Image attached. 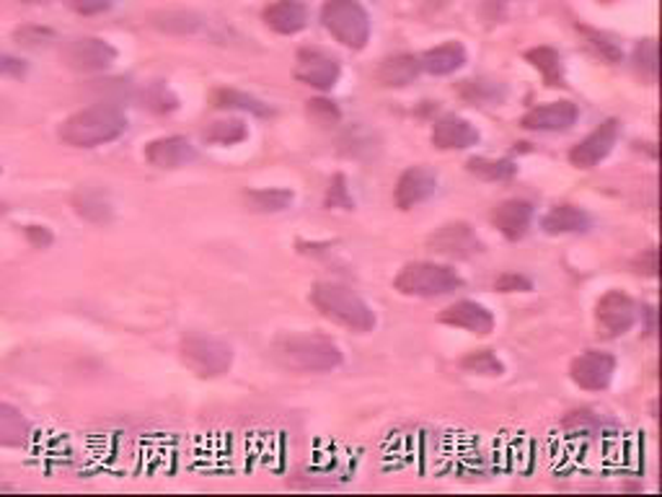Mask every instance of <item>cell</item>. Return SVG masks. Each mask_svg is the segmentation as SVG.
<instances>
[{
	"mask_svg": "<svg viewBox=\"0 0 662 497\" xmlns=\"http://www.w3.org/2000/svg\"><path fill=\"white\" fill-rule=\"evenodd\" d=\"M495 290H500V293H525V290H534V283H530L528 277L515 275V272H504L502 277H497Z\"/></svg>",
	"mask_w": 662,
	"mask_h": 497,
	"instance_id": "ab89813d",
	"label": "cell"
},
{
	"mask_svg": "<svg viewBox=\"0 0 662 497\" xmlns=\"http://www.w3.org/2000/svg\"><path fill=\"white\" fill-rule=\"evenodd\" d=\"M534 221V206L528 200H504L491 210V223L508 241H517L528 234Z\"/></svg>",
	"mask_w": 662,
	"mask_h": 497,
	"instance_id": "ac0fdd59",
	"label": "cell"
},
{
	"mask_svg": "<svg viewBox=\"0 0 662 497\" xmlns=\"http://www.w3.org/2000/svg\"><path fill=\"white\" fill-rule=\"evenodd\" d=\"M435 189H438V174L429 172L425 166H414L399 176L394 200L401 210H412L429 200L435 195Z\"/></svg>",
	"mask_w": 662,
	"mask_h": 497,
	"instance_id": "5bb4252c",
	"label": "cell"
},
{
	"mask_svg": "<svg viewBox=\"0 0 662 497\" xmlns=\"http://www.w3.org/2000/svg\"><path fill=\"white\" fill-rule=\"evenodd\" d=\"M67 9L80 13V16H99L112 9L114 0H63Z\"/></svg>",
	"mask_w": 662,
	"mask_h": 497,
	"instance_id": "74e56055",
	"label": "cell"
},
{
	"mask_svg": "<svg viewBox=\"0 0 662 497\" xmlns=\"http://www.w3.org/2000/svg\"><path fill=\"white\" fill-rule=\"evenodd\" d=\"M22 3H29V5H39V3H50V0H22Z\"/></svg>",
	"mask_w": 662,
	"mask_h": 497,
	"instance_id": "ee69618b",
	"label": "cell"
},
{
	"mask_svg": "<svg viewBox=\"0 0 662 497\" xmlns=\"http://www.w3.org/2000/svg\"><path fill=\"white\" fill-rule=\"evenodd\" d=\"M32 440V422L24 418L22 410L0 401V446L22 448Z\"/></svg>",
	"mask_w": 662,
	"mask_h": 497,
	"instance_id": "7402d4cb",
	"label": "cell"
},
{
	"mask_svg": "<svg viewBox=\"0 0 662 497\" xmlns=\"http://www.w3.org/2000/svg\"><path fill=\"white\" fill-rule=\"evenodd\" d=\"M24 76H26L24 60L0 52V78H24Z\"/></svg>",
	"mask_w": 662,
	"mask_h": 497,
	"instance_id": "60d3db41",
	"label": "cell"
},
{
	"mask_svg": "<svg viewBox=\"0 0 662 497\" xmlns=\"http://www.w3.org/2000/svg\"><path fill=\"white\" fill-rule=\"evenodd\" d=\"M420 73V58H414V54H394V58H386L384 63H380L375 76L388 88H404L414 84V78H417Z\"/></svg>",
	"mask_w": 662,
	"mask_h": 497,
	"instance_id": "603a6c76",
	"label": "cell"
},
{
	"mask_svg": "<svg viewBox=\"0 0 662 497\" xmlns=\"http://www.w3.org/2000/svg\"><path fill=\"white\" fill-rule=\"evenodd\" d=\"M63 63L75 73H101L117 63V50L99 37H75L63 45Z\"/></svg>",
	"mask_w": 662,
	"mask_h": 497,
	"instance_id": "52a82bcc",
	"label": "cell"
},
{
	"mask_svg": "<svg viewBox=\"0 0 662 497\" xmlns=\"http://www.w3.org/2000/svg\"><path fill=\"white\" fill-rule=\"evenodd\" d=\"M440 322L448 326H455V330H466L471 335H489L495 330V316L487 306L476 303V301H459L448 309L440 311Z\"/></svg>",
	"mask_w": 662,
	"mask_h": 497,
	"instance_id": "2e32d148",
	"label": "cell"
},
{
	"mask_svg": "<svg viewBox=\"0 0 662 497\" xmlns=\"http://www.w3.org/2000/svg\"><path fill=\"white\" fill-rule=\"evenodd\" d=\"M73 206H75V213L91 223H104L112 218V206H109L107 197L97 192V189H80V192H75Z\"/></svg>",
	"mask_w": 662,
	"mask_h": 497,
	"instance_id": "4316f807",
	"label": "cell"
},
{
	"mask_svg": "<svg viewBox=\"0 0 662 497\" xmlns=\"http://www.w3.org/2000/svg\"><path fill=\"white\" fill-rule=\"evenodd\" d=\"M127 131V117L114 104H93L80 109L60 125V140L73 148H99L117 140Z\"/></svg>",
	"mask_w": 662,
	"mask_h": 497,
	"instance_id": "7a4b0ae2",
	"label": "cell"
},
{
	"mask_svg": "<svg viewBox=\"0 0 662 497\" xmlns=\"http://www.w3.org/2000/svg\"><path fill=\"white\" fill-rule=\"evenodd\" d=\"M579 120V109L572 101H549L523 114L521 127L528 133H566Z\"/></svg>",
	"mask_w": 662,
	"mask_h": 497,
	"instance_id": "4fadbf2b",
	"label": "cell"
},
{
	"mask_svg": "<svg viewBox=\"0 0 662 497\" xmlns=\"http://www.w3.org/2000/svg\"><path fill=\"white\" fill-rule=\"evenodd\" d=\"M150 24L161 32H172V34H192L202 26L200 16L187 11H161L150 16Z\"/></svg>",
	"mask_w": 662,
	"mask_h": 497,
	"instance_id": "f546056e",
	"label": "cell"
},
{
	"mask_svg": "<svg viewBox=\"0 0 662 497\" xmlns=\"http://www.w3.org/2000/svg\"><path fill=\"white\" fill-rule=\"evenodd\" d=\"M634 67L647 84H658V45L654 39H645L634 47Z\"/></svg>",
	"mask_w": 662,
	"mask_h": 497,
	"instance_id": "d6a6232c",
	"label": "cell"
},
{
	"mask_svg": "<svg viewBox=\"0 0 662 497\" xmlns=\"http://www.w3.org/2000/svg\"><path fill=\"white\" fill-rule=\"evenodd\" d=\"M621 138V125L616 120H605L603 125L596 127L588 138H583L577 146H572L570 151V163L577 169H592L600 161H605L611 156L613 148Z\"/></svg>",
	"mask_w": 662,
	"mask_h": 497,
	"instance_id": "7c38bea8",
	"label": "cell"
},
{
	"mask_svg": "<svg viewBox=\"0 0 662 497\" xmlns=\"http://www.w3.org/2000/svg\"><path fill=\"white\" fill-rule=\"evenodd\" d=\"M613 373H616V358L611 352L588 350L577 356L570 365V376L579 389L585 392H603L609 389Z\"/></svg>",
	"mask_w": 662,
	"mask_h": 497,
	"instance_id": "30bf717a",
	"label": "cell"
},
{
	"mask_svg": "<svg viewBox=\"0 0 662 497\" xmlns=\"http://www.w3.org/2000/svg\"><path fill=\"white\" fill-rule=\"evenodd\" d=\"M290 189H254V192H246V202L257 213H283L292 206Z\"/></svg>",
	"mask_w": 662,
	"mask_h": 497,
	"instance_id": "f1b7e54d",
	"label": "cell"
},
{
	"mask_svg": "<svg viewBox=\"0 0 662 497\" xmlns=\"http://www.w3.org/2000/svg\"><path fill=\"white\" fill-rule=\"evenodd\" d=\"M466 169L484 182H508L517 174L515 161H510V159H484V156L469 159Z\"/></svg>",
	"mask_w": 662,
	"mask_h": 497,
	"instance_id": "83f0119b",
	"label": "cell"
},
{
	"mask_svg": "<svg viewBox=\"0 0 662 497\" xmlns=\"http://www.w3.org/2000/svg\"><path fill=\"white\" fill-rule=\"evenodd\" d=\"M476 142H479V131L455 114H446L433 125V146L440 151H466Z\"/></svg>",
	"mask_w": 662,
	"mask_h": 497,
	"instance_id": "e0dca14e",
	"label": "cell"
},
{
	"mask_svg": "<svg viewBox=\"0 0 662 497\" xmlns=\"http://www.w3.org/2000/svg\"><path fill=\"white\" fill-rule=\"evenodd\" d=\"M634 270L639 272V275L647 277H658V249H647L645 254H639L637 260H634Z\"/></svg>",
	"mask_w": 662,
	"mask_h": 497,
	"instance_id": "b9f144b4",
	"label": "cell"
},
{
	"mask_svg": "<svg viewBox=\"0 0 662 497\" xmlns=\"http://www.w3.org/2000/svg\"><path fill=\"white\" fill-rule=\"evenodd\" d=\"M461 97L471 101V104H500V101L508 97V88L500 80H487V78H474V80H463L461 86Z\"/></svg>",
	"mask_w": 662,
	"mask_h": 497,
	"instance_id": "484cf974",
	"label": "cell"
},
{
	"mask_svg": "<svg viewBox=\"0 0 662 497\" xmlns=\"http://www.w3.org/2000/svg\"><path fill=\"white\" fill-rule=\"evenodd\" d=\"M525 60L541 73L549 86H564V67L557 50H551V47H534V50L525 52Z\"/></svg>",
	"mask_w": 662,
	"mask_h": 497,
	"instance_id": "d4e9b609",
	"label": "cell"
},
{
	"mask_svg": "<svg viewBox=\"0 0 662 497\" xmlns=\"http://www.w3.org/2000/svg\"><path fill=\"white\" fill-rule=\"evenodd\" d=\"M394 288L409 298H440L463 288V277L448 264L409 262L396 275Z\"/></svg>",
	"mask_w": 662,
	"mask_h": 497,
	"instance_id": "277c9868",
	"label": "cell"
},
{
	"mask_svg": "<svg viewBox=\"0 0 662 497\" xmlns=\"http://www.w3.org/2000/svg\"><path fill=\"white\" fill-rule=\"evenodd\" d=\"M326 208H345L352 210L354 202L350 197V189H347V179L345 174H337L329 184V192H326Z\"/></svg>",
	"mask_w": 662,
	"mask_h": 497,
	"instance_id": "d590c367",
	"label": "cell"
},
{
	"mask_svg": "<svg viewBox=\"0 0 662 497\" xmlns=\"http://www.w3.org/2000/svg\"><path fill=\"white\" fill-rule=\"evenodd\" d=\"M249 138V127L243 120H217L204 131V140L215 146H236Z\"/></svg>",
	"mask_w": 662,
	"mask_h": 497,
	"instance_id": "4dcf8cb0",
	"label": "cell"
},
{
	"mask_svg": "<svg viewBox=\"0 0 662 497\" xmlns=\"http://www.w3.org/2000/svg\"><path fill=\"white\" fill-rule=\"evenodd\" d=\"M305 112H309V117L313 122H318V125H334V122H339V109L334 101L329 99H313L309 101V107H305Z\"/></svg>",
	"mask_w": 662,
	"mask_h": 497,
	"instance_id": "e575fe53",
	"label": "cell"
},
{
	"mask_svg": "<svg viewBox=\"0 0 662 497\" xmlns=\"http://www.w3.org/2000/svg\"><path fill=\"white\" fill-rule=\"evenodd\" d=\"M26 238H29L32 247H37V249H47L52 244L50 228H45V226H26Z\"/></svg>",
	"mask_w": 662,
	"mask_h": 497,
	"instance_id": "7bdbcfd3",
	"label": "cell"
},
{
	"mask_svg": "<svg viewBox=\"0 0 662 497\" xmlns=\"http://www.w3.org/2000/svg\"><path fill=\"white\" fill-rule=\"evenodd\" d=\"M264 24L277 34H298L309 24V9L300 0H277L264 11Z\"/></svg>",
	"mask_w": 662,
	"mask_h": 497,
	"instance_id": "d6986e66",
	"label": "cell"
},
{
	"mask_svg": "<svg viewBox=\"0 0 662 497\" xmlns=\"http://www.w3.org/2000/svg\"><path fill=\"white\" fill-rule=\"evenodd\" d=\"M342 76V65L329 52L316 50V47H303L296 54V78L300 84L318 88V91H332Z\"/></svg>",
	"mask_w": 662,
	"mask_h": 497,
	"instance_id": "9c48e42d",
	"label": "cell"
},
{
	"mask_svg": "<svg viewBox=\"0 0 662 497\" xmlns=\"http://www.w3.org/2000/svg\"><path fill=\"white\" fill-rule=\"evenodd\" d=\"M0 174H3V169H0Z\"/></svg>",
	"mask_w": 662,
	"mask_h": 497,
	"instance_id": "bcb514c9",
	"label": "cell"
},
{
	"mask_svg": "<svg viewBox=\"0 0 662 497\" xmlns=\"http://www.w3.org/2000/svg\"><path fill=\"white\" fill-rule=\"evenodd\" d=\"M639 309L626 293L621 290H609L600 298L596 306V326L598 335L605 339H616L632 330L637 324Z\"/></svg>",
	"mask_w": 662,
	"mask_h": 497,
	"instance_id": "ba28073f",
	"label": "cell"
},
{
	"mask_svg": "<svg viewBox=\"0 0 662 497\" xmlns=\"http://www.w3.org/2000/svg\"><path fill=\"white\" fill-rule=\"evenodd\" d=\"M277 365L296 373H326L342 365V350L324 335H283L270 347Z\"/></svg>",
	"mask_w": 662,
	"mask_h": 497,
	"instance_id": "6da1fadb",
	"label": "cell"
},
{
	"mask_svg": "<svg viewBox=\"0 0 662 497\" xmlns=\"http://www.w3.org/2000/svg\"><path fill=\"white\" fill-rule=\"evenodd\" d=\"M466 65V50L459 42H446L420 54V67L429 76H450Z\"/></svg>",
	"mask_w": 662,
	"mask_h": 497,
	"instance_id": "ffe728a7",
	"label": "cell"
},
{
	"mask_svg": "<svg viewBox=\"0 0 662 497\" xmlns=\"http://www.w3.org/2000/svg\"><path fill=\"white\" fill-rule=\"evenodd\" d=\"M579 32H583L585 37H588V45L600 54V58L609 60V63H619V60H621V50H619L616 45L611 42L609 37H605V34H598V32H592V29H585V26H583V29H579Z\"/></svg>",
	"mask_w": 662,
	"mask_h": 497,
	"instance_id": "8d00e7d4",
	"label": "cell"
},
{
	"mask_svg": "<svg viewBox=\"0 0 662 497\" xmlns=\"http://www.w3.org/2000/svg\"><path fill=\"white\" fill-rule=\"evenodd\" d=\"M197 159L195 146L182 135L155 138L146 146V161L155 169H182Z\"/></svg>",
	"mask_w": 662,
	"mask_h": 497,
	"instance_id": "9a60e30c",
	"label": "cell"
},
{
	"mask_svg": "<svg viewBox=\"0 0 662 497\" xmlns=\"http://www.w3.org/2000/svg\"><path fill=\"white\" fill-rule=\"evenodd\" d=\"M0 493H13L11 485H0Z\"/></svg>",
	"mask_w": 662,
	"mask_h": 497,
	"instance_id": "f6af8a7d",
	"label": "cell"
},
{
	"mask_svg": "<svg viewBox=\"0 0 662 497\" xmlns=\"http://www.w3.org/2000/svg\"><path fill=\"white\" fill-rule=\"evenodd\" d=\"M321 24L350 50H363L371 39V16L360 0H326L321 5Z\"/></svg>",
	"mask_w": 662,
	"mask_h": 497,
	"instance_id": "5b68a950",
	"label": "cell"
},
{
	"mask_svg": "<svg viewBox=\"0 0 662 497\" xmlns=\"http://www.w3.org/2000/svg\"><path fill=\"white\" fill-rule=\"evenodd\" d=\"M18 45L24 47H45L54 39V34L50 29H39V26H26V29L16 32Z\"/></svg>",
	"mask_w": 662,
	"mask_h": 497,
	"instance_id": "f35d334b",
	"label": "cell"
},
{
	"mask_svg": "<svg viewBox=\"0 0 662 497\" xmlns=\"http://www.w3.org/2000/svg\"><path fill=\"white\" fill-rule=\"evenodd\" d=\"M182 360L200 378H217L223 373H228V368L234 365V350H230L228 343H223L217 337L192 335L182 343Z\"/></svg>",
	"mask_w": 662,
	"mask_h": 497,
	"instance_id": "8992f818",
	"label": "cell"
},
{
	"mask_svg": "<svg viewBox=\"0 0 662 497\" xmlns=\"http://www.w3.org/2000/svg\"><path fill=\"white\" fill-rule=\"evenodd\" d=\"M142 101H146V107L153 109V112H174V109L179 107V99L163 84L150 86L148 91L142 94Z\"/></svg>",
	"mask_w": 662,
	"mask_h": 497,
	"instance_id": "836d02e7",
	"label": "cell"
},
{
	"mask_svg": "<svg viewBox=\"0 0 662 497\" xmlns=\"http://www.w3.org/2000/svg\"><path fill=\"white\" fill-rule=\"evenodd\" d=\"M311 303L321 316L332 319L334 324L347 326L352 332H371L375 326V314L358 293L339 283H318L311 290Z\"/></svg>",
	"mask_w": 662,
	"mask_h": 497,
	"instance_id": "3957f363",
	"label": "cell"
},
{
	"mask_svg": "<svg viewBox=\"0 0 662 497\" xmlns=\"http://www.w3.org/2000/svg\"><path fill=\"white\" fill-rule=\"evenodd\" d=\"M213 104L217 109H238V112L257 114V117H270L272 114L270 104H264L262 99L251 97L246 91H236V88H217L213 94Z\"/></svg>",
	"mask_w": 662,
	"mask_h": 497,
	"instance_id": "cb8c5ba5",
	"label": "cell"
},
{
	"mask_svg": "<svg viewBox=\"0 0 662 497\" xmlns=\"http://www.w3.org/2000/svg\"><path fill=\"white\" fill-rule=\"evenodd\" d=\"M461 368L469 373H476V376H502L504 373L502 360L497 358L491 350L469 352V356L461 360Z\"/></svg>",
	"mask_w": 662,
	"mask_h": 497,
	"instance_id": "1f68e13d",
	"label": "cell"
},
{
	"mask_svg": "<svg viewBox=\"0 0 662 497\" xmlns=\"http://www.w3.org/2000/svg\"><path fill=\"white\" fill-rule=\"evenodd\" d=\"M541 228L549 236L583 234V231L590 228V215L577 206H557L544 215Z\"/></svg>",
	"mask_w": 662,
	"mask_h": 497,
	"instance_id": "44dd1931",
	"label": "cell"
},
{
	"mask_svg": "<svg viewBox=\"0 0 662 497\" xmlns=\"http://www.w3.org/2000/svg\"><path fill=\"white\" fill-rule=\"evenodd\" d=\"M427 247L435 251V254L450 257V260H469V257L479 254L484 251L482 238L474 234V228L469 223H448L435 231L433 236L427 238Z\"/></svg>",
	"mask_w": 662,
	"mask_h": 497,
	"instance_id": "8fae6325",
	"label": "cell"
}]
</instances>
